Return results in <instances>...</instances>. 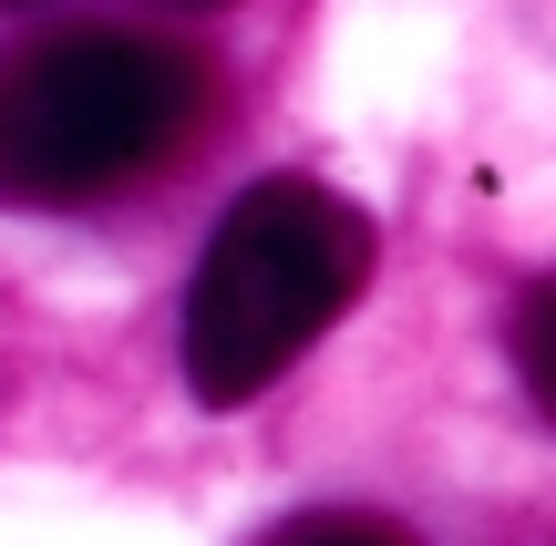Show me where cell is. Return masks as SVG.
<instances>
[{
	"label": "cell",
	"instance_id": "cell-1",
	"mask_svg": "<svg viewBox=\"0 0 556 546\" xmlns=\"http://www.w3.org/2000/svg\"><path fill=\"white\" fill-rule=\"evenodd\" d=\"M206 124V62L155 31H41L0 62V206H93Z\"/></svg>",
	"mask_w": 556,
	"mask_h": 546
},
{
	"label": "cell",
	"instance_id": "cell-2",
	"mask_svg": "<svg viewBox=\"0 0 556 546\" xmlns=\"http://www.w3.org/2000/svg\"><path fill=\"white\" fill-rule=\"evenodd\" d=\"M371 279V217L319 176H258L186 279V382L238 412L340 320Z\"/></svg>",
	"mask_w": 556,
	"mask_h": 546
},
{
	"label": "cell",
	"instance_id": "cell-3",
	"mask_svg": "<svg viewBox=\"0 0 556 546\" xmlns=\"http://www.w3.org/2000/svg\"><path fill=\"white\" fill-rule=\"evenodd\" d=\"M516 371H526V392H536V412L556 423V279H536L516 300Z\"/></svg>",
	"mask_w": 556,
	"mask_h": 546
},
{
	"label": "cell",
	"instance_id": "cell-4",
	"mask_svg": "<svg viewBox=\"0 0 556 546\" xmlns=\"http://www.w3.org/2000/svg\"><path fill=\"white\" fill-rule=\"evenodd\" d=\"M268 546H413V536L381 526V516H361V506H319V516H289Z\"/></svg>",
	"mask_w": 556,
	"mask_h": 546
},
{
	"label": "cell",
	"instance_id": "cell-5",
	"mask_svg": "<svg viewBox=\"0 0 556 546\" xmlns=\"http://www.w3.org/2000/svg\"><path fill=\"white\" fill-rule=\"evenodd\" d=\"M186 11H217V0H186Z\"/></svg>",
	"mask_w": 556,
	"mask_h": 546
}]
</instances>
